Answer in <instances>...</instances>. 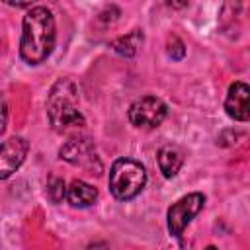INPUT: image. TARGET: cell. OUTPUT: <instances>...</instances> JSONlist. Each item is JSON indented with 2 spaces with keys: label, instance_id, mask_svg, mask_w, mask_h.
<instances>
[{
  "label": "cell",
  "instance_id": "cell-5",
  "mask_svg": "<svg viewBox=\"0 0 250 250\" xmlns=\"http://www.w3.org/2000/svg\"><path fill=\"white\" fill-rule=\"evenodd\" d=\"M59 156L66 160L72 166H80L88 170L90 174H100L102 172V162L96 154V146L88 137H74L68 139L61 148Z\"/></svg>",
  "mask_w": 250,
  "mask_h": 250
},
{
  "label": "cell",
  "instance_id": "cell-6",
  "mask_svg": "<svg viewBox=\"0 0 250 250\" xmlns=\"http://www.w3.org/2000/svg\"><path fill=\"white\" fill-rule=\"evenodd\" d=\"M168 115V105L156 96H143L129 107V121L139 129H154Z\"/></svg>",
  "mask_w": 250,
  "mask_h": 250
},
{
  "label": "cell",
  "instance_id": "cell-16",
  "mask_svg": "<svg viewBox=\"0 0 250 250\" xmlns=\"http://www.w3.org/2000/svg\"><path fill=\"white\" fill-rule=\"evenodd\" d=\"M162 2L172 10H182V8H186L189 4V0H162Z\"/></svg>",
  "mask_w": 250,
  "mask_h": 250
},
{
  "label": "cell",
  "instance_id": "cell-10",
  "mask_svg": "<svg viewBox=\"0 0 250 250\" xmlns=\"http://www.w3.org/2000/svg\"><path fill=\"white\" fill-rule=\"evenodd\" d=\"M184 164V152L176 145H164L158 150V168L164 178H174Z\"/></svg>",
  "mask_w": 250,
  "mask_h": 250
},
{
  "label": "cell",
  "instance_id": "cell-1",
  "mask_svg": "<svg viewBox=\"0 0 250 250\" xmlns=\"http://www.w3.org/2000/svg\"><path fill=\"white\" fill-rule=\"evenodd\" d=\"M55 41H57V27L51 10L45 6L31 8L21 21L20 57L27 64H41L53 53Z\"/></svg>",
  "mask_w": 250,
  "mask_h": 250
},
{
  "label": "cell",
  "instance_id": "cell-15",
  "mask_svg": "<svg viewBox=\"0 0 250 250\" xmlns=\"http://www.w3.org/2000/svg\"><path fill=\"white\" fill-rule=\"evenodd\" d=\"M2 2L8 4V6H12V8H27V6H31L37 0H2Z\"/></svg>",
  "mask_w": 250,
  "mask_h": 250
},
{
  "label": "cell",
  "instance_id": "cell-2",
  "mask_svg": "<svg viewBox=\"0 0 250 250\" xmlns=\"http://www.w3.org/2000/svg\"><path fill=\"white\" fill-rule=\"evenodd\" d=\"M47 119L57 133H68L86 125L78 109V88L70 78H59L47 94Z\"/></svg>",
  "mask_w": 250,
  "mask_h": 250
},
{
  "label": "cell",
  "instance_id": "cell-9",
  "mask_svg": "<svg viewBox=\"0 0 250 250\" xmlns=\"http://www.w3.org/2000/svg\"><path fill=\"white\" fill-rule=\"evenodd\" d=\"M66 199L74 209H86L96 203L98 189L84 180H72L66 188Z\"/></svg>",
  "mask_w": 250,
  "mask_h": 250
},
{
  "label": "cell",
  "instance_id": "cell-14",
  "mask_svg": "<svg viewBox=\"0 0 250 250\" xmlns=\"http://www.w3.org/2000/svg\"><path fill=\"white\" fill-rule=\"evenodd\" d=\"M6 125H8V104L4 94H0V135L6 131Z\"/></svg>",
  "mask_w": 250,
  "mask_h": 250
},
{
  "label": "cell",
  "instance_id": "cell-11",
  "mask_svg": "<svg viewBox=\"0 0 250 250\" xmlns=\"http://www.w3.org/2000/svg\"><path fill=\"white\" fill-rule=\"evenodd\" d=\"M141 43H143V31L141 29H133L131 33L121 35L115 41H111V49L121 57H133Z\"/></svg>",
  "mask_w": 250,
  "mask_h": 250
},
{
  "label": "cell",
  "instance_id": "cell-7",
  "mask_svg": "<svg viewBox=\"0 0 250 250\" xmlns=\"http://www.w3.org/2000/svg\"><path fill=\"white\" fill-rule=\"evenodd\" d=\"M29 143L23 137H10L0 145V180L10 178L25 160Z\"/></svg>",
  "mask_w": 250,
  "mask_h": 250
},
{
  "label": "cell",
  "instance_id": "cell-3",
  "mask_svg": "<svg viewBox=\"0 0 250 250\" xmlns=\"http://www.w3.org/2000/svg\"><path fill=\"white\" fill-rule=\"evenodd\" d=\"M146 184V170L139 160L117 158L109 168L107 186L115 199L129 201L137 197Z\"/></svg>",
  "mask_w": 250,
  "mask_h": 250
},
{
  "label": "cell",
  "instance_id": "cell-12",
  "mask_svg": "<svg viewBox=\"0 0 250 250\" xmlns=\"http://www.w3.org/2000/svg\"><path fill=\"white\" fill-rule=\"evenodd\" d=\"M47 197L53 203H61L66 197V184L62 178H51L47 182Z\"/></svg>",
  "mask_w": 250,
  "mask_h": 250
},
{
  "label": "cell",
  "instance_id": "cell-8",
  "mask_svg": "<svg viewBox=\"0 0 250 250\" xmlns=\"http://www.w3.org/2000/svg\"><path fill=\"white\" fill-rule=\"evenodd\" d=\"M225 111L234 121H248L250 119V88L246 82L236 80L229 86L227 100H225Z\"/></svg>",
  "mask_w": 250,
  "mask_h": 250
},
{
  "label": "cell",
  "instance_id": "cell-13",
  "mask_svg": "<svg viewBox=\"0 0 250 250\" xmlns=\"http://www.w3.org/2000/svg\"><path fill=\"white\" fill-rule=\"evenodd\" d=\"M168 57H170L172 61H182V59L186 57V47H184L182 39L176 37V35L168 39Z\"/></svg>",
  "mask_w": 250,
  "mask_h": 250
},
{
  "label": "cell",
  "instance_id": "cell-4",
  "mask_svg": "<svg viewBox=\"0 0 250 250\" xmlns=\"http://www.w3.org/2000/svg\"><path fill=\"white\" fill-rule=\"evenodd\" d=\"M203 205H205V195L199 191L188 193V195L180 197L176 203H172L168 207V213H166V225H168L170 236L180 238L184 234L186 227L203 209Z\"/></svg>",
  "mask_w": 250,
  "mask_h": 250
}]
</instances>
